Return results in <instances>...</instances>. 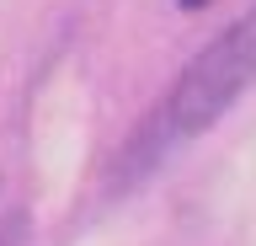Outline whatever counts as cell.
Wrapping results in <instances>:
<instances>
[{"mask_svg":"<svg viewBox=\"0 0 256 246\" xmlns=\"http://www.w3.org/2000/svg\"><path fill=\"white\" fill-rule=\"evenodd\" d=\"M251 81H256V0L208 43L203 54H192V65L182 70V81H176L171 102H166L171 134L214 129Z\"/></svg>","mask_w":256,"mask_h":246,"instance_id":"6da1fadb","label":"cell"},{"mask_svg":"<svg viewBox=\"0 0 256 246\" xmlns=\"http://www.w3.org/2000/svg\"><path fill=\"white\" fill-rule=\"evenodd\" d=\"M0 246H32V225H27L22 209H11L6 219H0Z\"/></svg>","mask_w":256,"mask_h":246,"instance_id":"7a4b0ae2","label":"cell"},{"mask_svg":"<svg viewBox=\"0 0 256 246\" xmlns=\"http://www.w3.org/2000/svg\"><path fill=\"white\" fill-rule=\"evenodd\" d=\"M176 6H182V11H203L208 0H176Z\"/></svg>","mask_w":256,"mask_h":246,"instance_id":"3957f363","label":"cell"}]
</instances>
